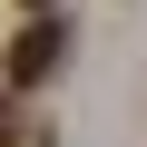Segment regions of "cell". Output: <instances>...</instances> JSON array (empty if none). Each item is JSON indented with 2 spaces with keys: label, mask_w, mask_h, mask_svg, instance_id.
Listing matches in <instances>:
<instances>
[{
  "label": "cell",
  "mask_w": 147,
  "mask_h": 147,
  "mask_svg": "<svg viewBox=\"0 0 147 147\" xmlns=\"http://www.w3.org/2000/svg\"><path fill=\"white\" fill-rule=\"evenodd\" d=\"M0 147H20V118H10V98H0Z\"/></svg>",
  "instance_id": "obj_2"
},
{
  "label": "cell",
  "mask_w": 147,
  "mask_h": 147,
  "mask_svg": "<svg viewBox=\"0 0 147 147\" xmlns=\"http://www.w3.org/2000/svg\"><path fill=\"white\" fill-rule=\"evenodd\" d=\"M59 49H69L59 10H49V20H30V30H10V49H0V69H10V88H39L49 69H59Z\"/></svg>",
  "instance_id": "obj_1"
},
{
  "label": "cell",
  "mask_w": 147,
  "mask_h": 147,
  "mask_svg": "<svg viewBox=\"0 0 147 147\" xmlns=\"http://www.w3.org/2000/svg\"><path fill=\"white\" fill-rule=\"evenodd\" d=\"M20 10H49V0H20Z\"/></svg>",
  "instance_id": "obj_3"
}]
</instances>
